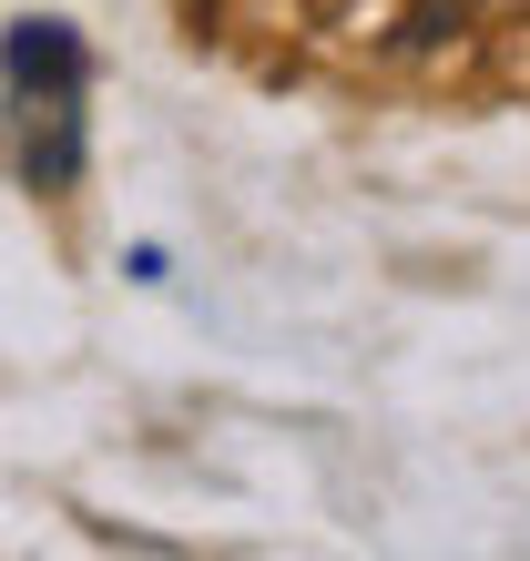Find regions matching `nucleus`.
<instances>
[{
    "instance_id": "nucleus-3",
    "label": "nucleus",
    "mask_w": 530,
    "mask_h": 561,
    "mask_svg": "<svg viewBox=\"0 0 530 561\" xmlns=\"http://www.w3.org/2000/svg\"><path fill=\"white\" fill-rule=\"evenodd\" d=\"M470 11H530V0H418V11H408V42H439V31L470 21Z\"/></svg>"
},
{
    "instance_id": "nucleus-2",
    "label": "nucleus",
    "mask_w": 530,
    "mask_h": 561,
    "mask_svg": "<svg viewBox=\"0 0 530 561\" xmlns=\"http://www.w3.org/2000/svg\"><path fill=\"white\" fill-rule=\"evenodd\" d=\"M0 72H11V92H61V82H82V42H72V21H11V42H0Z\"/></svg>"
},
{
    "instance_id": "nucleus-1",
    "label": "nucleus",
    "mask_w": 530,
    "mask_h": 561,
    "mask_svg": "<svg viewBox=\"0 0 530 561\" xmlns=\"http://www.w3.org/2000/svg\"><path fill=\"white\" fill-rule=\"evenodd\" d=\"M11 163L31 194H61L82 174V82L61 92H11Z\"/></svg>"
}]
</instances>
